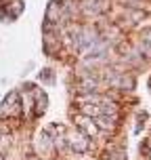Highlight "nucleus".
I'll return each mask as SVG.
<instances>
[{"instance_id":"1","label":"nucleus","mask_w":151,"mask_h":160,"mask_svg":"<svg viewBox=\"0 0 151 160\" xmlns=\"http://www.w3.org/2000/svg\"><path fill=\"white\" fill-rule=\"evenodd\" d=\"M21 112V105H19V95L17 93H11V95L4 99V103L0 105V114H7V116H17Z\"/></svg>"},{"instance_id":"2","label":"nucleus","mask_w":151,"mask_h":160,"mask_svg":"<svg viewBox=\"0 0 151 160\" xmlns=\"http://www.w3.org/2000/svg\"><path fill=\"white\" fill-rule=\"evenodd\" d=\"M69 143H72V148L76 152H84L88 148V139H86V135H82V133H73V135L69 137Z\"/></svg>"},{"instance_id":"3","label":"nucleus","mask_w":151,"mask_h":160,"mask_svg":"<svg viewBox=\"0 0 151 160\" xmlns=\"http://www.w3.org/2000/svg\"><path fill=\"white\" fill-rule=\"evenodd\" d=\"M149 36H151V32H149ZM149 42H151V38H149Z\"/></svg>"}]
</instances>
